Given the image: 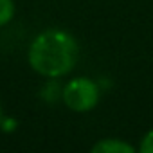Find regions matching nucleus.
<instances>
[{
    "label": "nucleus",
    "mask_w": 153,
    "mask_h": 153,
    "mask_svg": "<svg viewBox=\"0 0 153 153\" xmlns=\"http://www.w3.org/2000/svg\"><path fill=\"white\" fill-rule=\"evenodd\" d=\"M79 59V43L63 29H45L36 34L27 51L31 68L49 79L70 74Z\"/></svg>",
    "instance_id": "1"
},
{
    "label": "nucleus",
    "mask_w": 153,
    "mask_h": 153,
    "mask_svg": "<svg viewBox=\"0 0 153 153\" xmlns=\"http://www.w3.org/2000/svg\"><path fill=\"white\" fill-rule=\"evenodd\" d=\"M99 96H101L99 85L87 76L72 78L61 90V99L67 105V108L78 114L90 112L99 103Z\"/></svg>",
    "instance_id": "2"
},
{
    "label": "nucleus",
    "mask_w": 153,
    "mask_h": 153,
    "mask_svg": "<svg viewBox=\"0 0 153 153\" xmlns=\"http://www.w3.org/2000/svg\"><path fill=\"white\" fill-rule=\"evenodd\" d=\"M92 151L94 153H135V148L123 139L106 137V139L97 140L92 146Z\"/></svg>",
    "instance_id": "3"
},
{
    "label": "nucleus",
    "mask_w": 153,
    "mask_h": 153,
    "mask_svg": "<svg viewBox=\"0 0 153 153\" xmlns=\"http://www.w3.org/2000/svg\"><path fill=\"white\" fill-rule=\"evenodd\" d=\"M15 16V2L13 0H0V27L7 25Z\"/></svg>",
    "instance_id": "4"
},
{
    "label": "nucleus",
    "mask_w": 153,
    "mask_h": 153,
    "mask_svg": "<svg viewBox=\"0 0 153 153\" xmlns=\"http://www.w3.org/2000/svg\"><path fill=\"white\" fill-rule=\"evenodd\" d=\"M139 151H142V153H153V130H149V131L144 133V137H142V140L139 144Z\"/></svg>",
    "instance_id": "5"
},
{
    "label": "nucleus",
    "mask_w": 153,
    "mask_h": 153,
    "mask_svg": "<svg viewBox=\"0 0 153 153\" xmlns=\"http://www.w3.org/2000/svg\"><path fill=\"white\" fill-rule=\"evenodd\" d=\"M2 119H4V114H2V105H0V124H2Z\"/></svg>",
    "instance_id": "6"
}]
</instances>
